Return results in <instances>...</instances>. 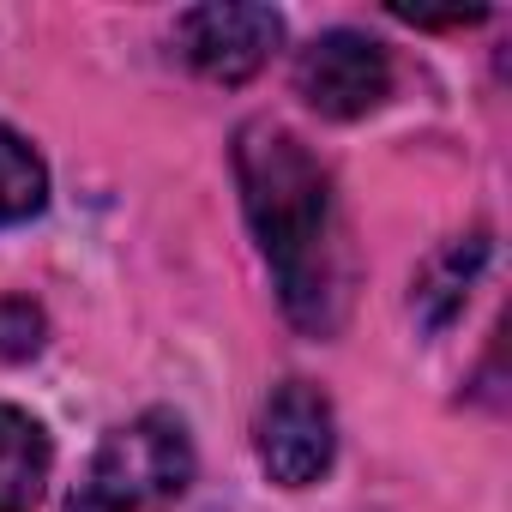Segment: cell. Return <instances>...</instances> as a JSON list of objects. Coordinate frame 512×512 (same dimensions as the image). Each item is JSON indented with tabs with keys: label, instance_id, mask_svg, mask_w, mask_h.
Returning a JSON list of instances; mask_svg holds the SVG:
<instances>
[{
	"label": "cell",
	"instance_id": "1",
	"mask_svg": "<svg viewBox=\"0 0 512 512\" xmlns=\"http://www.w3.org/2000/svg\"><path fill=\"white\" fill-rule=\"evenodd\" d=\"M235 181H241L247 229L278 278L284 314L302 332L320 338L338 332L350 302V272H344L332 175L320 169V157L278 121H247L235 133Z\"/></svg>",
	"mask_w": 512,
	"mask_h": 512
},
{
	"label": "cell",
	"instance_id": "2",
	"mask_svg": "<svg viewBox=\"0 0 512 512\" xmlns=\"http://www.w3.org/2000/svg\"><path fill=\"white\" fill-rule=\"evenodd\" d=\"M187 482H193L187 428L169 410H145L97 446V458H91L67 512H145V506L175 500Z\"/></svg>",
	"mask_w": 512,
	"mask_h": 512
},
{
	"label": "cell",
	"instance_id": "3",
	"mask_svg": "<svg viewBox=\"0 0 512 512\" xmlns=\"http://www.w3.org/2000/svg\"><path fill=\"white\" fill-rule=\"evenodd\" d=\"M253 452H260V470L278 488H308L332 470L338 458V416L332 398L308 380H284L266 404L260 422H253Z\"/></svg>",
	"mask_w": 512,
	"mask_h": 512
},
{
	"label": "cell",
	"instance_id": "4",
	"mask_svg": "<svg viewBox=\"0 0 512 512\" xmlns=\"http://www.w3.org/2000/svg\"><path fill=\"white\" fill-rule=\"evenodd\" d=\"M175 43H181L187 67L205 73L211 85H241L278 55L284 19L272 7H247V0H211V7L181 13Z\"/></svg>",
	"mask_w": 512,
	"mask_h": 512
},
{
	"label": "cell",
	"instance_id": "5",
	"mask_svg": "<svg viewBox=\"0 0 512 512\" xmlns=\"http://www.w3.org/2000/svg\"><path fill=\"white\" fill-rule=\"evenodd\" d=\"M296 91L314 115L326 121H356L386 103L392 91V61L374 37L362 31H326L302 49L296 61Z\"/></svg>",
	"mask_w": 512,
	"mask_h": 512
},
{
	"label": "cell",
	"instance_id": "6",
	"mask_svg": "<svg viewBox=\"0 0 512 512\" xmlns=\"http://www.w3.org/2000/svg\"><path fill=\"white\" fill-rule=\"evenodd\" d=\"M55 446L37 416L0 404V512H31L49 488Z\"/></svg>",
	"mask_w": 512,
	"mask_h": 512
},
{
	"label": "cell",
	"instance_id": "7",
	"mask_svg": "<svg viewBox=\"0 0 512 512\" xmlns=\"http://www.w3.org/2000/svg\"><path fill=\"white\" fill-rule=\"evenodd\" d=\"M482 260H488V235H458V241H446L434 260L416 272L410 308L422 314V326H446V320L464 308V296H470Z\"/></svg>",
	"mask_w": 512,
	"mask_h": 512
},
{
	"label": "cell",
	"instance_id": "8",
	"mask_svg": "<svg viewBox=\"0 0 512 512\" xmlns=\"http://www.w3.org/2000/svg\"><path fill=\"white\" fill-rule=\"evenodd\" d=\"M49 199V169L31 151V139H19L13 127H0V223H25L37 217Z\"/></svg>",
	"mask_w": 512,
	"mask_h": 512
},
{
	"label": "cell",
	"instance_id": "9",
	"mask_svg": "<svg viewBox=\"0 0 512 512\" xmlns=\"http://www.w3.org/2000/svg\"><path fill=\"white\" fill-rule=\"evenodd\" d=\"M37 350H43V308L31 296H7V302H0V356L25 362Z\"/></svg>",
	"mask_w": 512,
	"mask_h": 512
}]
</instances>
